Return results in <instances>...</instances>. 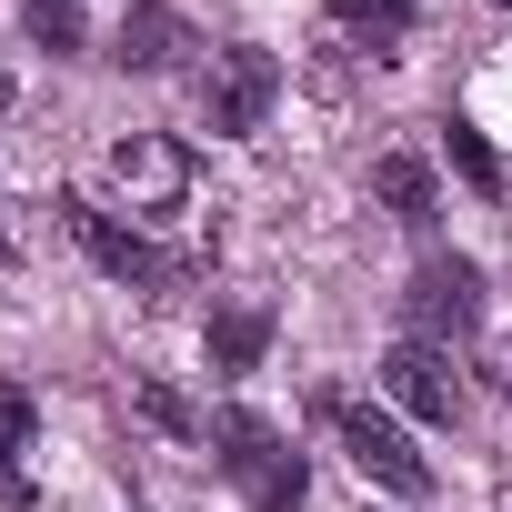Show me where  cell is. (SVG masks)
Listing matches in <instances>:
<instances>
[{"instance_id":"cell-1","label":"cell","mask_w":512,"mask_h":512,"mask_svg":"<svg viewBox=\"0 0 512 512\" xmlns=\"http://www.w3.org/2000/svg\"><path fill=\"white\" fill-rule=\"evenodd\" d=\"M211 442H221V472L251 492V512H302V452H292L262 412H221Z\"/></svg>"},{"instance_id":"cell-2","label":"cell","mask_w":512,"mask_h":512,"mask_svg":"<svg viewBox=\"0 0 512 512\" xmlns=\"http://www.w3.org/2000/svg\"><path fill=\"white\" fill-rule=\"evenodd\" d=\"M272 101H282V61L251 51V41H231L201 71V131H221V141H251V131L272 121Z\"/></svg>"},{"instance_id":"cell-3","label":"cell","mask_w":512,"mask_h":512,"mask_svg":"<svg viewBox=\"0 0 512 512\" xmlns=\"http://www.w3.org/2000/svg\"><path fill=\"white\" fill-rule=\"evenodd\" d=\"M61 221H71V241L91 251V262L121 282V292H171L181 282V262H171V251H151L121 211H101V201H81V191H61Z\"/></svg>"},{"instance_id":"cell-4","label":"cell","mask_w":512,"mask_h":512,"mask_svg":"<svg viewBox=\"0 0 512 512\" xmlns=\"http://www.w3.org/2000/svg\"><path fill=\"white\" fill-rule=\"evenodd\" d=\"M332 432H342V452H352L362 482H382V492H432V462L412 452V432H402L392 412H372V402H332Z\"/></svg>"},{"instance_id":"cell-5","label":"cell","mask_w":512,"mask_h":512,"mask_svg":"<svg viewBox=\"0 0 512 512\" xmlns=\"http://www.w3.org/2000/svg\"><path fill=\"white\" fill-rule=\"evenodd\" d=\"M402 302H412V342H452V332H472V312H482V272L462 262V251H432Z\"/></svg>"},{"instance_id":"cell-6","label":"cell","mask_w":512,"mask_h":512,"mask_svg":"<svg viewBox=\"0 0 512 512\" xmlns=\"http://www.w3.org/2000/svg\"><path fill=\"white\" fill-rule=\"evenodd\" d=\"M382 392H392L412 422H452V412H462V382H452V352H442V342H392V352H382Z\"/></svg>"},{"instance_id":"cell-7","label":"cell","mask_w":512,"mask_h":512,"mask_svg":"<svg viewBox=\"0 0 512 512\" xmlns=\"http://www.w3.org/2000/svg\"><path fill=\"white\" fill-rule=\"evenodd\" d=\"M111 181L131 191V211H171V201H181V181H191V161H181L171 141L131 131V141H111Z\"/></svg>"},{"instance_id":"cell-8","label":"cell","mask_w":512,"mask_h":512,"mask_svg":"<svg viewBox=\"0 0 512 512\" xmlns=\"http://www.w3.org/2000/svg\"><path fill=\"white\" fill-rule=\"evenodd\" d=\"M181 51H191V31H181L171 0H131L121 31H111V61H121V71H171Z\"/></svg>"},{"instance_id":"cell-9","label":"cell","mask_w":512,"mask_h":512,"mask_svg":"<svg viewBox=\"0 0 512 512\" xmlns=\"http://www.w3.org/2000/svg\"><path fill=\"white\" fill-rule=\"evenodd\" d=\"M372 201H382L402 231H432V221H442V181H432L422 151H382V161H372Z\"/></svg>"},{"instance_id":"cell-10","label":"cell","mask_w":512,"mask_h":512,"mask_svg":"<svg viewBox=\"0 0 512 512\" xmlns=\"http://www.w3.org/2000/svg\"><path fill=\"white\" fill-rule=\"evenodd\" d=\"M262 352H272V312H262V302H231V312H211V372H221V382L262 372Z\"/></svg>"},{"instance_id":"cell-11","label":"cell","mask_w":512,"mask_h":512,"mask_svg":"<svg viewBox=\"0 0 512 512\" xmlns=\"http://www.w3.org/2000/svg\"><path fill=\"white\" fill-rule=\"evenodd\" d=\"M332 21H342V31H352V41L382 61V51H402V41H412L422 0H332Z\"/></svg>"},{"instance_id":"cell-12","label":"cell","mask_w":512,"mask_h":512,"mask_svg":"<svg viewBox=\"0 0 512 512\" xmlns=\"http://www.w3.org/2000/svg\"><path fill=\"white\" fill-rule=\"evenodd\" d=\"M31 432H41V412H31V392H21V382H0V502H31V472H21V452H31Z\"/></svg>"},{"instance_id":"cell-13","label":"cell","mask_w":512,"mask_h":512,"mask_svg":"<svg viewBox=\"0 0 512 512\" xmlns=\"http://www.w3.org/2000/svg\"><path fill=\"white\" fill-rule=\"evenodd\" d=\"M131 412H141L151 432H171V442H201V432H211V422H201V412H191L171 382H131Z\"/></svg>"},{"instance_id":"cell-14","label":"cell","mask_w":512,"mask_h":512,"mask_svg":"<svg viewBox=\"0 0 512 512\" xmlns=\"http://www.w3.org/2000/svg\"><path fill=\"white\" fill-rule=\"evenodd\" d=\"M442 131H452V171H462V181L492 201V191H502V161H492V141H482L472 121H442Z\"/></svg>"},{"instance_id":"cell-15","label":"cell","mask_w":512,"mask_h":512,"mask_svg":"<svg viewBox=\"0 0 512 512\" xmlns=\"http://www.w3.org/2000/svg\"><path fill=\"white\" fill-rule=\"evenodd\" d=\"M81 11H91V0H31V41H41V51H81V41H91Z\"/></svg>"},{"instance_id":"cell-16","label":"cell","mask_w":512,"mask_h":512,"mask_svg":"<svg viewBox=\"0 0 512 512\" xmlns=\"http://www.w3.org/2000/svg\"><path fill=\"white\" fill-rule=\"evenodd\" d=\"M0 111H11V71H0Z\"/></svg>"},{"instance_id":"cell-17","label":"cell","mask_w":512,"mask_h":512,"mask_svg":"<svg viewBox=\"0 0 512 512\" xmlns=\"http://www.w3.org/2000/svg\"><path fill=\"white\" fill-rule=\"evenodd\" d=\"M0 262H11V231H0Z\"/></svg>"},{"instance_id":"cell-18","label":"cell","mask_w":512,"mask_h":512,"mask_svg":"<svg viewBox=\"0 0 512 512\" xmlns=\"http://www.w3.org/2000/svg\"><path fill=\"white\" fill-rule=\"evenodd\" d=\"M502 11H512V0H502Z\"/></svg>"},{"instance_id":"cell-19","label":"cell","mask_w":512,"mask_h":512,"mask_svg":"<svg viewBox=\"0 0 512 512\" xmlns=\"http://www.w3.org/2000/svg\"><path fill=\"white\" fill-rule=\"evenodd\" d=\"M502 392H512V382H502Z\"/></svg>"}]
</instances>
